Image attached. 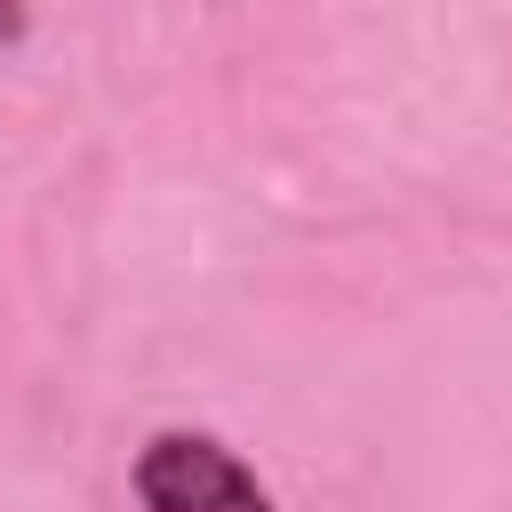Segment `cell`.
Instances as JSON below:
<instances>
[{
    "label": "cell",
    "mask_w": 512,
    "mask_h": 512,
    "mask_svg": "<svg viewBox=\"0 0 512 512\" xmlns=\"http://www.w3.org/2000/svg\"><path fill=\"white\" fill-rule=\"evenodd\" d=\"M128 488H136V512H280L256 464L192 424L152 432L128 464Z\"/></svg>",
    "instance_id": "6da1fadb"
},
{
    "label": "cell",
    "mask_w": 512,
    "mask_h": 512,
    "mask_svg": "<svg viewBox=\"0 0 512 512\" xmlns=\"http://www.w3.org/2000/svg\"><path fill=\"white\" fill-rule=\"evenodd\" d=\"M16 32H24V16H16V8H0V40H16Z\"/></svg>",
    "instance_id": "7a4b0ae2"
}]
</instances>
